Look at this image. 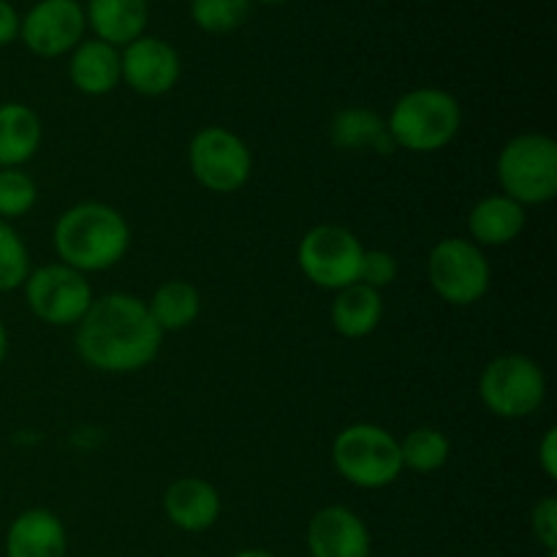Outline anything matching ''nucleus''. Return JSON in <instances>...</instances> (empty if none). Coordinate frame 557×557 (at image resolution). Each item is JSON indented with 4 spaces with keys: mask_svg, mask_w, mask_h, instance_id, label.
I'll return each instance as SVG.
<instances>
[{
    "mask_svg": "<svg viewBox=\"0 0 557 557\" xmlns=\"http://www.w3.org/2000/svg\"><path fill=\"white\" fill-rule=\"evenodd\" d=\"M163 332L141 299L131 294H107L92 299L79 321L76 351L90 368L103 373H134L158 357Z\"/></svg>",
    "mask_w": 557,
    "mask_h": 557,
    "instance_id": "obj_1",
    "label": "nucleus"
},
{
    "mask_svg": "<svg viewBox=\"0 0 557 557\" xmlns=\"http://www.w3.org/2000/svg\"><path fill=\"white\" fill-rule=\"evenodd\" d=\"M131 243L125 218L114 207L85 201L60 215L54 248L65 267L76 272H101L117 264Z\"/></svg>",
    "mask_w": 557,
    "mask_h": 557,
    "instance_id": "obj_2",
    "label": "nucleus"
},
{
    "mask_svg": "<svg viewBox=\"0 0 557 557\" xmlns=\"http://www.w3.org/2000/svg\"><path fill=\"white\" fill-rule=\"evenodd\" d=\"M460 123L462 114L455 96L435 87H419L395 103L386 131L395 147L411 152H435L455 139Z\"/></svg>",
    "mask_w": 557,
    "mask_h": 557,
    "instance_id": "obj_3",
    "label": "nucleus"
},
{
    "mask_svg": "<svg viewBox=\"0 0 557 557\" xmlns=\"http://www.w3.org/2000/svg\"><path fill=\"white\" fill-rule=\"evenodd\" d=\"M332 460L346 482L381 490L403 473L400 444L379 424H351L332 444Z\"/></svg>",
    "mask_w": 557,
    "mask_h": 557,
    "instance_id": "obj_4",
    "label": "nucleus"
},
{
    "mask_svg": "<svg viewBox=\"0 0 557 557\" xmlns=\"http://www.w3.org/2000/svg\"><path fill=\"white\" fill-rule=\"evenodd\" d=\"M498 180L517 205H544L557 196V145L544 134L515 136L500 150Z\"/></svg>",
    "mask_w": 557,
    "mask_h": 557,
    "instance_id": "obj_5",
    "label": "nucleus"
},
{
    "mask_svg": "<svg viewBox=\"0 0 557 557\" xmlns=\"http://www.w3.org/2000/svg\"><path fill=\"white\" fill-rule=\"evenodd\" d=\"M482 403L504 419H525L539 411L547 395V379L533 359L506 354L493 359L479 379Z\"/></svg>",
    "mask_w": 557,
    "mask_h": 557,
    "instance_id": "obj_6",
    "label": "nucleus"
},
{
    "mask_svg": "<svg viewBox=\"0 0 557 557\" xmlns=\"http://www.w3.org/2000/svg\"><path fill=\"white\" fill-rule=\"evenodd\" d=\"M362 256V243L348 228L324 223V226H315L305 234L297 259L308 281H313L321 288L341 292V288L359 283Z\"/></svg>",
    "mask_w": 557,
    "mask_h": 557,
    "instance_id": "obj_7",
    "label": "nucleus"
},
{
    "mask_svg": "<svg viewBox=\"0 0 557 557\" xmlns=\"http://www.w3.org/2000/svg\"><path fill=\"white\" fill-rule=\"evenodd\" d=\"M430 286L444 302L473 305L487 294L490 264L482 250L460 237H449L433 248L428 259Z\"/></svg>",
    "mask_w": 557,
    "mask_h": 557,
    "instance_id": "obj_8",
    "label": "nucleus"
},
{
    "mask_svg": "<svg viewBox=\"0 0 557 557\" xmlns=\"http://www.w3.org/2000/svg\"><path fill=\"white\" fill-rule=\"evenodd\" d=\"M190 172L212 194H234L250 177V150L239 136L226 128H201L188 150Z\"/></svg>",
    "mask_w": 557,
    "mask_h": 557,
    "instance_id": "obj_9",
    "label": "nucleus"
},
{
    "mask_svg": "<svg viewBox=\"0 0 557 557\" xmlns=\"http://www.w3.org/2000/svg\"><path fill=\"white\" fill-rule=\"evenodd\" d=\"M25 297L44 324H79L92 305V288L85 275L65 264H49L27 275Z\"/></svg>",
    "mask_w": 557,
    "mask_h": 557,
    "instance_id": "obj_10",
    "label": "nucleus"
},
{
    "mask_svg": "<svg viewBox=\"0 0 557 557\" xmlns=\"http://www.w3.org/2000/svg\"><path fill=\"white\" fill-rule=\"evenodd\" d=\"M85 25V9L76 0H41L20 22V36L38 58H58L79 47Z\"/></svg>",
    "mask_w": 557,
    "mask_h": 557,
    "instance_id": "obj_11",
    "label": "nucleus"
},
{
    "mask_svg": "<svg viewBox=\"0 0 557 557\" xmlns=\"http://www.w3.org/2000/svg\"><path fill=\"white\" fill-rule=\"evenodd\" d=\"M120 74L141 96H163L180 79V58L172 44L156 36H139L120 54Z\"/></svg>",
    "mask_w": 557,
    "mask_h": 557,
    "instance_id": "obj_12",
    "label": "nucleus"
},
{
    "mask_svg": "<svg viewBox=\"0 0 557 557\" xmlns=\"http://www.w3.org/2000/svg\"><path fill=\"white\" fill-rule=\"evenodd\" d=\"M308 549L313 557H370L368 525L346 506H326L310 520Z\"/></svg>",
    "mask_w": 557,
    "mask_h": 557,
    "instance_id": "obj_13",
    "label": "nucleus"
},
{
    "mask_svg": "<svg viewBox=\"0 0 557 557\" xmlns=\"http://www.w3.org/2000/svg\"><path fill=\"white\" fill-rule=\"evenodd\" d=\"M163 509H166V517L180 531L201 533L215 525L218 515H221V498H218L215 487L210 482L185 476L177 479L166 490V495H163Z\"/></svg>",
    "mask_w": 557,
    "mask_h": 557,
    "instance_id": "obj_14",
    "label": "nucleus"
},
{
    "mask_svg": "<svg viewBox=\"0 0 557 557\" xmlns=\"http://www.w3.org/2000/svg\"><path fill=\"white\" fill-rule=\"evenodd\" d=\"M5 557H65V528L52 511L27 509L5 533Z\"/></svg>",
    "mask_w": 557,
    "mask_h": 557,
    "instance_id": "obj_15",
    "label": "nucleus"
},
{
    "mask_svg": "<svg viewBox=\"0 0 557 557\" xmlns=\"http://www.w3.org/2000/svg\"><path fill=\"white\" fill-rule=\"evenodd\" d=\"M85 20L96 30L98 41L112 47H128L145 36L150 9L147 0H87Z\"/></svg>",
    "mask_w": 557,
    "mask_h": 557,
    "instance_id": "obj_16",
    "label": "nucleus"
},
{
    "mask_svg": "<svg viewBox=\"0 0 557 557\" xmlns=\"http://www.w3.org/2000/svg\"><path fill=\"white\" fill-rule=\"evenodd\" d=\"M69 74L76 90L87 92V96H107L123 79V74H120V52L112 44H103L98 38L79 44L74 58H71Z\"/></svg>",
    "mask_w": 557,
    "mask_h": 557,
    "instance_id": "obj_17",
    "label": "nucleus"
},
{
    "mask_svg": "<svg viewBox=\"0 0 557 557\" xmlns=\"http://www.w3.org/2000/svg\"><path fill=\"white\" fill-rule=\"evenodd\" d=\"M471 237L482 245H509L525 228V207L509 196H487L468 215Z\"/></svg>",
    "mask_w": 557,
    "mask_h": 557,
    "instance_id": "obj_18",
    "label": "nucleus"
},
{
    "mask_svg": "<svg viewBox=\"0 0 557 557\" xmlns=\"http://www.w3.org/2000/svg\"><path fill=\"white\" fill-rule=\"evenodd\" d=\"M41 120L25 103H0V166L16 169L36 156Z\"/></svg>",
    "mask_w": 557,
    "mask_h": 557,
    "instance_id": "obj_19",
    "label": "nucleus"
},
{
    "mask_svg": "<svg viewBox=\"0 0 557 557\" xmlns=\"http://www.w3.org/2000/svg\"><path fill=\"white\" fill-rule=\"evenodd\" d=\"M381 315H384L381 294L364 283L341 288L332 302V324L343 337H354V341L370 335L381 324Z\"/></svg>",
    "mask_w": 557,
    "mask_h": 557,
    "instance_id": "obj_20",
    "label": "nucleus"
},
{
    "mask_svg": "<svg viewBox=\"0 0 557 557\" xmlns=\"http://www.w3.org/2000/svg\"><path fill=\"white\" fill-rule=\"evenodd\" d=\"M332 141L343 150H375L395 152L389 131L370 109H343L332 120Z\"/></svg>",
    "mask_w": 557,
    "mask_h": 557,
    "instance_id": "obj_21",
    "label": "nucleus"
},
{
    "mask_svg": "<svg viewBox=\"0 0 557 557\" xmlns=\"http://www.w3.org/2000/svg\"><path fill=\"white\" fill-rule=\"evenodd\" d=\"M199 292L185 281L163 283V286L152 294L150 305H147L152 321H156L161 332H177L190 326L196 321V315H199Z\"/></svg>",
    "mask_w": 557,
    "mask_h": 557,
    "instance_id": "obj_22",
    "label": "nucleus"
},
{
    "mask_svg": "<svg viewBox=\"0 0 557 557\" xmlns=\"http://www.w3.org/2000/svg\"><path fill=\"white\" fill-rule=\"evenodd\" d=\"M403 468L417 473H433L449 460V438L435 428H417L400 444Z\"/></svg>",
    "mask_w": 557,
    "mask_h": 557,
    "instance_id": "obj_23",
    "label": "nucleus"
},
{
    "mask_svg": "<svg viewBox=\"0 0 557 557\" xmlns=\"http://www.w3.org/2000/svg\"><path fill=\"white\" fill-rule=\"evenodd\" d=\"M250 11V0H190V16L212 36L237 30Z\"/></svg>",
    "mask_w": 557,
    "mask_h": 557,
    "instance_id": "obj_24",
    "label": "nucleus"
},
{
    "mask_svg": "<svg viewBox=\"0 0 557 557\" xmlns=\"http://www.w3.org/2000/svg\"><path fill=\"white\" fill-rule=\"evenodd\" d=\"M30 275V259L20 234L0 221V294L14 292Z\"/></svg>",
    "mask_w": 557,
    "mask_h": 557,
    "instance_id": "obj_25",
    "label": "nucleus"
},
{
    "mask_svg": "<svg viewBox=\"0 0 557 557\" xmlns=\"http://www.w3.org/2000/svg\"><path fill=\"white\" fill-rule=\"evenodd\" d=\"M36 183L20 169H0V221L20 218L36 205Z\"/></svg>",
    "mask_w": 557,
    "mask_h": 557,
    "instance_id": "obj_26",
    "label": "nucleus"
},
{
    "mask_svg": "<svg viewBox=\"0 0 557 557\" xmlns=\"http://www.w3.org/2000/svg\"><path fill=\"white\" fill-rule=\"evenodd\" d=\"M397 277V261L395 256L386 250H364L362 256V270H359V283L370 288H386L392 286Z\"/></svg>",
    "mask_w": 557,
    "mask_h": 557,
    "instance_id": "obj_27",
    "label": "nucleus"
},
{
    "mask_svg": "<svg viewBox=\"0 0 557 557\" xmlns=\"http://www.w3.org/2000/svg\"><path fill=\"white\" fill-rule=\"evenodd\" d=\"M533 533L547 553H557V500L544 498L533 509Z\"/></svg>",
    "mask_w": 557,
    "mask_h": 557,
    "instance_id": "obj_28",
    "label": "nucleus"
},
{
    "mask_svg": "<svg viewBox=\"0 0 557 557\" xmlns=\"http://www.w3.org/2000/svg\"><path fill=\"white\" fill-rule=\"evenodd\" d=\"M20 14L9 0H0V47L14 41L20 36Z\"/></svg>",
    "mask_w": 557,
    "mask_h": 557,
    "instance_id": "obj_29",
    "label": "nucleus"
},
{
    "mask_svg": "<svg viewBox=\"0 0 557 557\" xmlns=\"http://www.w3.org/2000/svg\"><path fill=\"white\" fill-rule=\"evenodd\" d=\"M539 462L547 479H557V430H547L542 446H539Z\"/></svg>",
    "mask_w": 557,
    "mask_h": 557,
    "instance_id": "obj_30",
    "label": "nucleus"
},
{
    "mask_svg": "<svg viewBox=\"0 0 557 557\" xmlns=\"http://www.w3.org/2000/svg\"><path fill=\"white\" fill-rule=\"evenodd\" d=\"M5 351H9V335H5V326L0 324V364H3Z\"/></svg>",
    "mask_w": 557,
    "mask_h": 557,
    "instance_id": "obj_31",
    "label": "nucleus"
},
{
    "mask_svg": "<svg viewBox=\"0 0 557 557\" xmlns=\"http://www.w3.org/2000/svg\"><path fill=\"white\" fill-rule=\"evenodd\" d=\"M234 557H275V555L264 553V549H243V553H237Z\"/></svg>",
    "mask_w": 557,
    "mask_h": 557,
    "instance_id": "obj_32",
    "label": "nucleus"
},
{
    "mask_svg": "<svg viewBox=\"0 0 557 557\" xmlns=\"http://www.w3.org/2000/svg\"><path fill=\"white\" fill-rule=\"evenodd\" d=\"M259 3H288V0H259Z\"/></svg>",
    "mask_w": 557,
    "mask_h": 557,
    "instance_id": "obj_33",
    "label": "nucleus"
},
{
    "mask_svg": "<svg viewBox=\"0 0 557 557\" xmlns=\"http://www.w3.org/2000/svg\"><path fill=\"white\" fill-rule=\"evenodd\" d=\"M547 557H557V553H547Z\"/></svg>",
    "mask_w": 557,
    "mask_h": 557,
    "instance_id": "obj_34",
    "label": "nucleus"
}]
</instances>
